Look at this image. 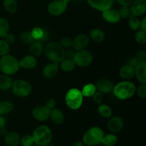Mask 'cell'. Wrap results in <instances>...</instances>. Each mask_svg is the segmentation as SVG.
<instances>
[{
	"instance_id": "obj_29",
	"label": "cell",
	"mask_w": 146,
	"mask_h": 146,
	"mask_svg": "<svg viewBox=\"0 0 146 146\" xmlns=\"http://www.w3.org/2000/svg\"><path fill=\"white\" fill-rule=\"evenodd\" d=\"M14 108V104L9 101H4L0 103V115H4L9 113Z\"/></svg>"
},
{
	"instance_id": "obj_48",
	"label": "cell",
	"mask_w": 146,
	"mask_h": 146,
	"mask_svg": "<svg viewBox=\"0 0 146 146\" xmlns=\"http://www.w3.org/2000/svg\"><path fill=\"white\" fill-rule=\"evenodd\" d=\"M75 54V51L72 49H68L65 51V58H70V59H73L74 56Z\"/></svg>"
},
{
	"instance_id": "obj_12",
	"label": "cell",
	"mask_w": 146,
	"mask_h": 146,
	"mask_svg": "<svg viewBox=\"0 0 146 146\" xmlns=\"http://www.w3.org/2000/svg\"><path fill=\"white\" fill-rule=\"evenodd\" d=\"M97 91L102 94H109L112 92L114 84L111 80L108 78H100L95 84Z\"/></svg>"
},
{
	"instance_id": "obj_11",
	"label": "cell",
	"mask_w": 146,
	"mask_h": 146,
	"mask_svg": "<svg viewBox=\"0 0 146 146\" xmlns=\"http://www.w3.org/2000/svg\"><path fill=\"white\" fill-rule=\"evenodd\" d=\"M115 0H87L88 4L92 8L100 11L111 8Z\"/></svg>"
},
{
	"instance_id": "obj_22",
	"label": "cell",
	"mask_w": 146,
	"mask_h": 146,
	"mask_svg": "<svg viewBox=\"0 0 146 146\" xmlns=\"http://www.w3.org/2000/svg\"><path fill=\"white\" fill-rule=\"evenodd\" d=\"M49 118L54 124L61 125L64 121V115L62 111L58 108H54L50 113Z\"/></svg>"
},
{
	"instance_id": "obj_31",
	"label": "cell",
	"mask_w": 146,
	"mask_h": 146,
	"mask_svg": "<svg viewBox=\"0 0 146 146\" xmlns=\"http://www.w3.org/2000/svg\"><path fill=\"white\" fill-rule=\"evenodd\" d=\"M9 31V21L4 18H0V38H4Z\"/></svg>"
},
{
	"instance_id": "obj_23",
	"label": "cell",
	"mask_w": 146,
	"mask_h": 146,
	"mask_svg": "<svg viewBox=\"0 0 146 146\" xmlns=\"http://www.w3.org/2000/svg\"><path fill=\"white\" fill-rule=\"evenodd\" d=\"M13 84L12 78L10 76L2 74L0 75V90L1 91H8L11 88Z\"/></svg>"
},
{
	"instance_id": "obj_47",
	"label": "cell",
	"mask_w": 146,
	"mask_h": 146,
	"mask_svg": "<svg viewBox=\"0 0 146 146\" xmlns=\"http://www.w3.org/2000/svg\"><path fill=\"white\" fill-rule=\"evenodd\" d=\"M117 3L121 6H125V7H130L131 3L133 2V0H115Z\"/></svg>"
},
{
	"instance_id": "obj_40",
	"label": "cell",
	"mask_w": 146,
	"mask_h": 146,
	"mask_svg": "<svg viewBox=\"0 0 146 146\" xmlns=\"http://www.w3.org/2000/svg\"><path fill=\"white\" fill-rule=\"evenodd\" d=\"M72 42L73 40L71 39L70 37H64V38H61V41H60L59 44H61V46L63 48H69L70 47L72 46Z\"/></svg>"
},
{
	"instance_id": "obj_41",
	"label": "cell",
	"mask_w": 146,
	"mask_h": 146,
	"mask_svg": "<svg viewBox=\"0 0 146 146\" xmlns=\"http://www.w3.org/2000/svg\"><path fill=\"white\" fill-rule=\"evenodd\" d=\"M137 94H138V96L141 97L142 98H146V84H143L141 86H139L138 89H136Z\"/></svg>"
},
{
	"instance_id": "obj_20",
	"label": "cell",
	"mask_w": 146,
	"mask_h": 146,
	"mask_svg": "<svg viewBox=\"0 0 146 146\" xmlns=\"http://www.w3.org/2000/svg\"><path fill=\"white\" fill-rule=\"evenodd\" d=\"M135 76L141 84H146V63L141 62L135 67Z\"/></svg>"
},
{
	"instance_id": "obj_36",
	"label": "cell",
	"mask_w": 146,
	"mask_h": 146,
	"mask_svg": "<svg viewBox=\"0 0 146 146\" xmlns=\"http://www.w3.org/2000/svg\"><path fill=\"white\" fill-rule=\"evenodd\" d=\"M31 35L34 37V40H42L43 38H44V31L41 28H34L31 32Z\"/></svg>"
},
{
	"instance_id": "obj_26",
	"label": "cell",
	"mask_w": 146,
	"mask_h": 146,
	"mask_svg": "<svg viewBox=\"0 0 146 146\" xmlns=\"http://www.w3.org/2000/svg\"><path fill=\"white\" fill-rule=\"evenodd\" d=\"M75 66L76 64H74L73 59H70V58H65L60 62V67H61V70L65 72L72 71Z\"/></svg>"
},
{
	"instance_id": "obj_4",
	"label": "cell",
	"mask_w": 146,
	"mask_h": 146,
	"mask_svg": "<svg viewBox=\"0 0 146 146\" xmlns=\"http://www.w3.org/2000/svg\"><path fill=\"white\" fill-rule=\"evenodd\" d=\"M105 133L101 128L92 127L86 131L83 135L82 142L87 146H95L101 143Z\"/></svg>"
},
{
	"instance_id": "obj_15",
	"label": "cell",
	"mask_w": 146,
	"mask_h": 146,
	"mask_svg": "<svg viewBox=\"0 0 146 146\" xmlns=\"http://www.w3.org/2000/svg\"><path fill=\"white\" fill-rule=\"evenodd\" d=\"M89 44V38L86 34H79L74 38L72 42V47L76 51L85 49Z\"/></svg>"
},
{
	"instance_id": "obj_52",
	"label": "cell",
	"mask_w": 146,
	"mask_h": 146,
	"mask_svg": "<svg viewBox=\"0 0 146 146\" xmlns=\"http://www.w3.org/2000/svg\"><path fill=\"white\" fill-rule=\"evenodd\" d=\"M74 146H84V144L82 141H76L74 144Z\"/></svg>"
},
{
	"instance_id": "obj_21",
	"label": "cell",
	"mask_w": 146,
	"mask_h": 146,
	"mask_svg": "<svg viewBox=\"0 0 146 146\" xmlns=\"http://www.w3.org/2000/svg\"><path fill=\"white\" fill-rule=\"evenodd\" d=\"M120 76L125 81H129L135 76V68L129 64L123 66L119 71Z\"/></svg>"
},
{
	"instance_id": "obj_1",
	"label": "cell",
	"mask_w": 146,
	"mask_h": 146,
	"mask_svg": "<svg viewBox=\"0 0 146 146\" xmlns=\"http://www.w3.org/2000/svg\"><path fill=\"white\" fill-rule=\"evenodd\" d=\"M44 51L46 58L54 63L59 64L65 58V50L59 43H48L44 47Z\"/></svg>"
},
{
	"instance_id": "obj_8",
	"label": "cell",
	"mask_w": 146,
	"mask_h": 146,
	"mask_svg": "<svg viewBox=\"0 0 146 146\" xmlns=\"http://www.w3.org/2000/svg\"><path fill=\"white\" fill-rule=\"evenodd\" d=\"M93 55L89 51L83 49L77 51L73 58L74 64L80 67H86L93 61Z\"/></svg>"
},
{
	"instance_id": "obj_50",
	"label": "cell",
	"mask_w": 146,
	"mask_h": 146,
	"mask_svg": "<svg viewBox=\"0 0 146 146\" xmlns=\"http://www.w3.org/2000/svg\"><path fill=\"white\" fill-rule=\"evenodd\" d=\"M140 29L141 30H143V31H146V18L143 19L142 21H141V26H140Z\"/></svg>"
},
{
	"instance_id": "obj_9",
	"label": "cell",
	"mask_w": 146,
	"mask_h": 146,
	"mask_svg": "<svg viewBox=\"0 0 146 146\" xmlns=\"http://www.w3.org/2000/svg\"><path fill=\"white\" fill-rule=\"evenodd\" d=\"M67 4L61 0H54L48 4L47 10L53 16H60L64 14L67 9Z\"/></svg>"
},
{
	"instance_id": "obj_17",
	"label": "cell",
	"mask_w": 146,
	"mask_h": 146,
	"mask_svg": "<svg viewBox=\"0 0 146 146\" xmlns=\"http://www.w3.org/2000/svg\"><path fill=\"white\" fill-rule=\"evenodd\" d=\"M58 64L57 63H51L45 66L43 68V75L46 78H53L57 75L58 72Z\"/></svg>"
},
{
	"instance_id": "obj_14",
	"label": "cell",
	"mask_w": 146,
	"mask_h": 146,
	"mask_svg": "<svg viewBox=\"0 0 146 146\" xmlns=\"http://www.w3.org/2000/svg\"><path fill=\"white\" fill-rule=\"evenodd\" d=\"M107 126L111 132L114 133L120 132L124 126L123 119L120 116L112 117L108 121Z\"/></svg>"
},
{
	"instance_id": "obj_10",
	"label": "cell",
	"mask_w": 146,
	"mask_h": 146,
	"mask_svg": "<svg viewBox=\"0 0 146 146\" xmlns=\"http://www.w3.org/2000/svg\"><path fill=\"white\" fill-rule=\"evenodd\" d=\"M130 6V10L132 15L138 17L145 13L146 0H133Z\"/></svg>"
},
{
	"instance_id": "obj_30",
	"label": "cell",
	"mask_w": 146,
	"mask_h": 146,
	"mask_svg": "<svg viewBox=\"0 0 146 146\" xmlns=\"http://www.w3.org/2000/svg\"><path fill=\"white\" fill-rule=\"evenodd\" d=\"M98 111V113L104 118H110L112 115V109L106 104H99Z\"/></svg>"
},
{
	"instance_id": "obj_16",
	"label": "cell",
	"mask_w": 146,
	"mask_h": 146,
	"mask_svg": "<svg viewBox=\"0 0 146 146\" xmlns=\"http://www.w3.org/2000/svg\"><path fill=\"white\" fill-rule=\"evenodd\" d=\"M102 17L110 24H116L121 20V17L118 10L111 8L102 11Z\"/></svg>"
},
{
	"instance_id": "obj_35",
	"label": "cell",
	"mask_w": 146,
	"mask_h": 146,
	"mask_svg": "<svg viewBox=\"0 0 146 146\" xmlns=\"http://www.w3.org/2000/svg\"><path fill=\"white\" fill-rule=\"evenodd\" d=\"M135 39L139 44H145L146 43V31L139 30L135 35Z\"/></svg>"
},
{
	"instance_id": "obj_18",
	"label": "cell",
	"mask_w": 146,
	"mask_h": 146,
	"mask_svg": "<svg viewBox=\"0 0 146 146\" xmlns=\"http://www.w3.org/2000/svg\"><path fill=\"white\" fill-rule=\"evenodd\" d=\"M19 67L24 69H32L36 67L37 64V60L36 57L31 55H28L24 56L19 61Z\"/></svg>"
},
{
	"instance_id": "obj_24",
	"label": "cell",
	"mask_w": 146,
	"mask_h": 146,
	"mask_svg": "<svg viewBox=\"0 0 146 146\" xmlns=\"http://www.w3.org/2000/svg\"><path fill=\"white\" fill-rule=\"evenodd\" d=\"M43 51H44V47L40 41H34L30 45L29 52L33 56H39L42 54Z\"/></svg>"
},
{
	"instance_id": "obj_34",
	"label": "cell",
	"mask_w": 146,
	"mask_h": 146,
	"mask_svg": "<svg viewBox=\"0 0 146 146\" xmlns=\"http://www.w3.org/2000/svg\"><path fill=\"white\" fill-rule=\"evenodd\" d=\"M20 40L24 44H31L34 41V37L31 35V32L29 31L23 32L20 36Z\"/></svg>"
},
{
	"instance_id": "obj_54",
	"label": "cell",
	"mask_w": 146,
	"mask_h": 146,
	"mask_svg": "<svg viewBox=\"0 0 146 146\" xmlns=\"http://www.w3.org/2000/svg\"><path fill=\"white\" fill-rule=\"evenodd\" d=\"M45 146H54V145H50V144H48V145H45Z\"/></svg>"
},
{
	"instance_id": "obj_42",
	"label": "cell",
	"mask_w": 146,
	"mask_h": 146,
	"mask_svg": "<svg viewBox=\"0 0 146 146\" xmlns=\"http://www.w3.org/2000/svg\"><path fill=\"white\" fill-rule=\"evenodd\" d=\"M92 97L94 101L98 104H101V103H102L103 100H104V96H103V94L102 93L99 92V91H96V93L93 95Z\"/></svg>"
},
{
	"instance_id": "obj_43",
	"label": "cell",
	"mask_w": 146,
	"mask_h": 146,
	"mask_svg": "<svg viewBox=\"0 0 146 146\" xmlns=\"http://www.w3.org/2000/svg\"><path fill=\"white\" fill-rule=\"evenodd\" d=\"M56 102L55 100L53 99V98H50V99L47 100V101L46 102L45 106L47 108H48L50 111H51L56 108Z\"/></svg>"
},
{
	"instance_id": "obj_55",
	"label": "cell",
	"mask_w": 146,
	"mask_h": 146,
	"mask_svg": "<svg viewBox=\"0 0 146 146\" xmlns=\"http://www.w3.org/2000/svg\"><path fill=\"white\" fill-rule=\"evenodd\" d=\"M32 146H38L37 145H36V144H34V145H33Z\"/></svg>"
},
{
	"instance_id": "obj_5",
	"label": "cell",
	"mask_w": 146,
	"mask_h": 146,
	"mask_svg": "<svg viewBox=\"0 0 146 146\" xmlns=\"http://www.w3.org/2000/svg\"><path fill=\"white\" fill-rule=\"evenodd\" d=\"M19 61L13 56L6 54L0 58V70L4 74L14 75L19 71Z\"/></svg>"
},
{
	"instance_id": "obj_28",
	"label": "cell",
	"mask_w": 146,
	"mask_h": 146,
	"mask_svg": "<svg viewBox=\"0 0 146 146\" xmlns=\"http://www.w3.org/2000/svg\"><path fill=\"white\" fill-rule=\"evenodd\" d=\"M118 143V137L115 134H107L104 135L101 143L105 146H114Z\"/></svg>"
},
{
	"instance_id": "obj_2",
	"label": "cell",
	"mask_w": 146,
	"mask_h": 146,
	"mask_svg": "<svg viewBox=\"0 0 146 146\" xmlns=\"http://www.w3.org/2000/svg\"><path fill=\"white\" fill-rule=\"evenodd\" d=\"M136 87L133 83L129 81H124L114 86L113 92L116 98L121 100H126L134 96Z\"/></svg>"
},
{
	"instance_id": "obj_37",
	"label": "cell",
	"mask_w": 146,
	"mask_h": 146,
	"mask_svg": "<svg viewBox=\"0 0 146 146\" xmlns=\"http://www.w3.org/2000/svg\"><path fill=\"white\" fill-rule=\"evenodd\" d=\"M22 146H32L34 145V141L31 135H25L21 138V143Z\"/></svg>"
},
{
	"instance_id": "obj_7",
	"label": "cell",
	"mask_w": 146,
	"mask_h": 146,
	"mask_svg": "<svg viewBox=\"0 0 146 146\" xmlns=\"http://www.w3.org/2000/svg\"><path fill=\"white\" fill-rule=\"evenodd\" d=\"M12 91L17 96L24 98L27 97L31 94L32 91V86L28 81L25 80L19 79L16 80L15 81H13Z\"/></svg>"
},
{
	"instance_id": "obj_25",
	"label": "cell",
	"mask_w": 146,
	"mask_h": 146,
	"mask_svg": "<svg viewBox=\"0 0 146 146\" xmlns=\"http://www.w3.org/2000/svg\"><path fill=\"white\" fill-rule=\"evenodd\" d=\"M90 36L91 38L96 43H101L105 39V33L104 31L99 29H93L91 31H90Z\"/></svg>"
},
{
	"instance_id": "obj_3",
	"label": "cell",
	"mask_w": 146,
	"mask_h": 146,
	"mask_svg": "<svg viewBox=\"0 0 146 146\" xmlns=\"http://www.w3.org/2000/svg\"><path fill=\"white\" fill-rule=\"evenodd\" d=\"M34 144L38 146H45L50 144L52 141V132L47 125H39L33 133Z\"/></svg>"
},
{
	"instance_id": "obj_44",
	"label": "cell",
	"mask_w": 146,
	"mask_h": 146,
	"mask_svg": "<svg viewBox=\"0 0 146 146\" xmlns=\"http://www.w3.org/2000/svg\"><path fill=\"white\" fill-rule=\"evenodd\" d=\"M4 41L9 44H13L16 40L15 36H14L13 34H11V33H8V34L4 36Z\"/></svg>"
},
{
	"instance_id": "obj_19",
	"label": "cell",
	"mask_w": 146,
	"mask_h": 146,
	"mask_svg": "<svg viewBox=\"0 0 146 146\" xmlns=\"http://www.w3.org/2000/svg\"><path fill=\"white\" fill-rule=\"evenodd\" d=\"M4 142L7 146H19L21 143V136L17 132L7 133L4 135Z\"/></svg>"
},
{
	"instance_id": "obj_39",
	"label": "cell",
	"mask_w": 146,
	"mask_h": 146,
	"mask_svg": "<svg viewBox=\"0 0 146 146\" xmlns=\"http://www.w3.org/2000/svg\"><path fill=\"white\" fill-rule=\"evenodd\" d=\"M119 15L121 17V19H128L130 16L131 15V10H130L129 7H125V6H122L121 9L118 11Z\"/></svg>"
},
{
	"instance_id": "obj_32",
	"label": "cell",
	"mask_w": 146,
	"mask_h": 146,
	"mask_svg": "<svg viewBox=\"0 0 146 146\" xmlns=\"http://www.w3.org/2000/svg\"><path fill=\"white\" fill-rule=\"evenodd\" d=\"M96 91V88L94 84H88L83 88L81 93H82V95L85 97H92Z\"/></svg>"
},
{
	"instance_id": "obj_53",
	"label": "cell",
	"mask_w": 146,
	"mask_h": 146,
	"mask_svg": "<svg viewBox=\"0 0 146 146\" xmlns=\"http://www.w3.org/2000/svg\"><path fill=\"white\" fill-rule=\"evenodd\" d=\"M61 1H64V2H66V4H68V3L70 1V0H61Z\"/></svg>"
},
{
	"instance_id": "obj_45",
	"label": "cell",
	"mask_w": 146,
	"mask_h": 146,
	"mask_svg": "<svg viewBox=\"0 0 146 146\" xmlns=\"http://www.w3.org/2000/svg\"><path fill=\"white\" fill-rule=\"evenodd\" d=\"M137 58L141 61V62H145L146 61V51L145 50H141L137 54Z\"/></svg>"
},
{
	"instance_id": "obj_13",
	"label": "cell",
	"mask_w": 146,
	"mask_h": 146,
	"mask_svg": "<svg viewBox=\"0 0 146 146\" xmlns=\"http://www.w3.org/2000/svg\"><path fill=\"white\" fill-rule=\"evenodd\" d=\"M50 113H51V111L46 107L39 106L36 107L33 110L32 115L36 121L42 122V121H45L49 118Z\"/></svg>"
},
{
	"instance_id": "obj_51",
	"label": "cell",
	"mask_w": 146,
	"mask_h": 146,
	"mask_svg": "<svg viewBox=\"0 0 146 146\" xmlns=\"http://www.w3.org/2000/svg\"><path fill=\"white\" fill-rule=\"evenodd\" d=\"M7 129H6L5 128V127H4V128H0V135H2V136H4V135H6V134L7 133Z\"/></svg>"
},
{
	"instance_id": "obj_33",
	"label": "cell",
	"mask_w": 146,
	"mask_h": 146,
	"mask_svg": "<svg viewBox=\"0 0 146 146\" xmlns=\"http://www.w3.org/2000/svg\"><path fill=\"white\" fill-rule=\"evenodd\" d=\"M128 25L131 29L133 30V31H136L140 29L141 21L138 19V17L131 14L128 18Z\"/></svg>"
},
{
	"instance_id": "obj_6",
	"label": "cell",
	"mask_w": 146,
	"mask_h": 146,
	"mask_svg": "<svg viewBox=\"0 0 146 146\" xmlns=\"http://www.w3.org/2000/svg\"><path fill=\"white\" fill-rule=\"evenodd\" d=\"M84 96L82 93L77 88H71L68 90L66 95V104L71 110H77L80 108L83 104Z\"/></svg>"
},
{
	"instance_id": "obj_27",
	"label": "cell",
	"mask_w": 146,
	"mask_h": 146,
	"mask_svg": "<svg viewBox=\"0 0 146 146\" xmlns=\"http://www.w3.org/2000/svg\"><path fill=\"white\" fill-rule=\"evenodd\" d=\"M3 7L9 13L14 14L17 11L18 4H17V0H4Z\"/></svg>"
},
{
	"instance_id": "obj_38",
	"label": "cell",
	"mask_w": 146,
	"mask_h": 146,
	"mask_svg": "<svg viewBox=\"0 0 146 146\" xmlns=\"http://www.w3.org/2000/svg\"><path fill=\"white\" fill-rule=\"evenodd\" d=\"M9 49V44H7L4 40L0 39V56L8 54Z\"/></svg>"
},
{
	"instance_id": "obj_46",
	"label": "cell",
	"mask_w": 146,
	"mask_h": 146,
	"mask_svg": "<svg viewBox=\"0 0 146 146\" xmlns=\"http://www.w3.org/2000/svg\"><path fill=\"white\" fill-rule=\"evenodd\" d=\"M141 62V61H140V60L138 59L137 57H133V58H130L129 61H128V64L132 66L133 67H134V68H135V67Z\"/></svg>"
},
{
	"instance_id": "obj_49",
	"label": "cell",
	"mask_w": 146,
	"mask_h": 146,
	"mask_svg": "<svg viewBox=\"0 0 146 146\" xmlns=\"http://www.w3.org/2000/svg\"><path fill=\"white\" fill-rule=\"evenodd\" d=\"M6 124H7V121H6L4 115H0V128H4L6 126Z\"/></svg>"
}]
</instances>
